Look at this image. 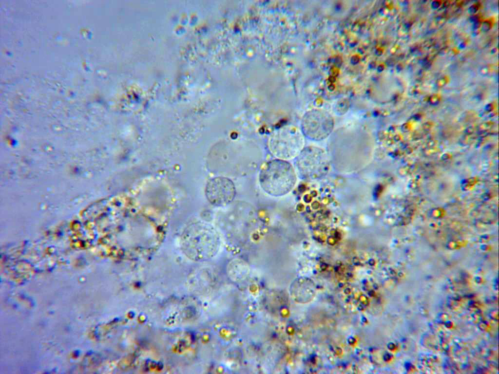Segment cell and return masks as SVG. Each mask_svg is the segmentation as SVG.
Masks as SVG:
<instances>
[{
  "label": "cell",
  "instance_id": "3957f363",
  "mask_svg": "<svg viewBox=\"0 0 499 374\" xmlns=\"http://www.w3.org/2000/svg\"><path fill=\"white\" fill-rule=\"evenodd\" d=\"M296 158V167L305 179L315 180L325 176L329 168L326 152L320 148L308 146L304 148Z\"/></svg>",
  "mask_w": 499,
  "mask_h": 374
},
{
  "label": "cell",
  "instance_id": "7a4b0ae2",
  "mask_svg": "<svg viewBox=\"0 0 499 374\" xmlns=\"http://www.w3.org/2000/svg\"><path fill=\"white\" fill-rule=\"evenodd\" d=\"M303 136L302 131L294 126L280 127L269 137V150L277 159L287 161L296 158L304 148Z\"/></svg>",
  "mask_w": 499,
  "mask_h": 374
},
{
  "label": "cell",
  "instance_id": "5b68a950",
  "mask_svg": "<svg viewBox=\"0 0 499 374\" xmlns=\"http://www.w3.org/2000/svg\"><path fill=\"white\" fill-rule=\"evenodd\" d=\"M236 193L235 186L232 181L223 176L211 179L206 187L208 200L216 207H224L230 204L234 200Z\"/></svg>",
  "mask_w": 499,
  "mask_h": 374
},
{
  "label": "cell",
  "instance_id": "6da1fadb",
  "mask_svg": "<svg viewBox=\"0 0 499 374\" xmlns=\"http://www.w3.org/2000/svg\"><path fill=\"white\" fill-rule=\"evenodd\" d=\"M296 179L292 166L287 161L279 159L265 164L259 175L261 188L273 197H281L288 193L295 186Z\"/></svg>",
  "mask_w": 499,
  "mask_h": 374
},
{
  "label": "cell",
  "instance_id": "277c9868",
  "mask_svg": "<svg viewBox=\"0 0 499 374\" xmlns=\"http://www.w3.org/2000/svg\"><path fill=\"white\" fill-rule=\"evenodd\" d=\"M334 120L328 113L313 111L307 113L301 122L304 136L313 141H321L327 137L334 128Z\"/></svg>",
  "mask_w": 499,
  "mask_h": 374
}]
</instances>
